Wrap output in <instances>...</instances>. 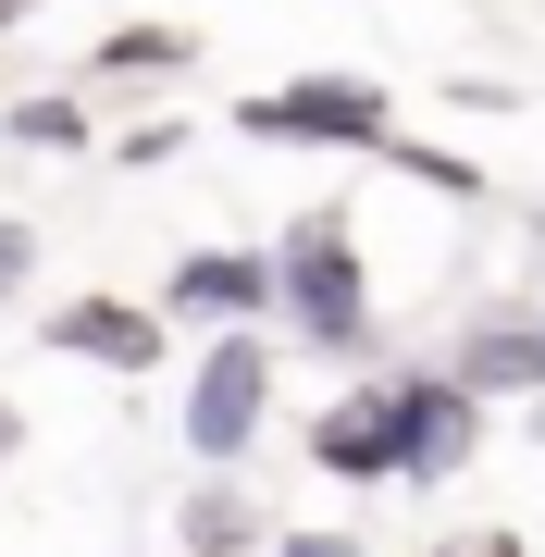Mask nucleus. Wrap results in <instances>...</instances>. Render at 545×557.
<instances>
[{
    "instance_id": "f257e3e1",
    "label": "nucleus",
    "mask_w": 545,
    "mask_h": 557,
    "mask_svg": "<svg viewBox=\"0 0 545 557\" xmlns=\"http://www.w3.org/2000/svg\"><path fill=\"white\" fill-rule=\"evenodd\" d=\"M273 310H285V335H310L323 359H372L384 347L372 285H360V223L347 211H298L273 236Z\"/></svg>"
},
{
    "instance_id": "f03ea898",
    "label": "nucleus",
    "mask_w": 545,
    "mask_h": 557,
    "mask_svg": "<svg viewBox=\"0 0 545 557\" xmlns=\"http://www.w3.org/2000/svg\"><path fill=\"white\" fill-rule=\"evenodd\" d=\"M273 421V335H248V322H223V335L199 347V372H186V421L174 434L211 458V471H236L248 446H261Z\"/></svg>"
},
{
    "instance_id": "7ed1b4c3",
    "label": "nucleus",
    "mask_w": 545,
    "mask_h": 557,
    "mask_svg": "<svg viewBox=\"0 0 545 557\" xmlns=\"http://www.w3.org/2000/svg\"><path fill=\"white\" fill-rule=\"evenodd\" d=\"M236 137H273V149H384L397 137V100H384L372 75H298V87L236 100Z\"/></svg>"
},
{
    "instance_id": "20e7f679",
    "label": "nucleus",
    "mask_w": 545,
    "mask_h": 557,
    "mask_svg": "<svg viewBox=\"0 0 545 557\" xmlns=\"http://www.w3.org/2000/svg\"><path fill=\"white\" fill-rule=\"evenodd\" d=\"M384 421H397V483H459L484 446V397H459L446 372H384Z\"/></svg>"
},
{
    "instance_id": "39448f33",
    "label": "nucleus",
    "mask_w": 545,
    "mask_h": 557,
    "mask_svg": "<svg viewBox=\"0 0 545 557\" xmlns=\"http://www.w3.org/2000/svg\"><path fill=\"white\" fill-rule=\"evenodd\" d=\"M434 372L459 384V397H484V409L496 397H533V384H545V298H484Z\"/></svg>"
},
{
    "instance_id": "423d86ee",
    "label": "nucleus",
    "mask_w": 545,
    "mask_h": 557,
    "mask_svg": "<svg viewBox=\"0 0 545 557\" xmlns=\"http://www.w3.org/2000/svg\"><path fill=\"white\" fill-rule=\"evenodd\" d=\"M261 310H273V248H186L162 285V322H199V335L261 322Z\"/></svg>"
},
{
    "instance_id": "0eeeda50",
    "label": "nucleus",
    "mask_w": 545,
    "mask_h": 557,
    "mask_svg": "<svg viewBox=\"0 0 545 557\" xmlns=\"http://www.w3.org/2000/svg\"><path fill=\"white\" fill-rule=\"evenodd\" d=\"M50 347L62 359H100V372H149V359H162V310H137V298H62Z\"/></svg>"
},
{
    "instance_id": "6e6552de",
    "label": "nucleus",
    "mask_w": 545,
    "mask_h": 557,
    "mask_svg": "<svg viewBox=\"0 0 545 557\" xmlns=\"http://www.w3.org/2000/svg\"><path fill=\"white\" fill-rule=\"evenodd\" d=\"M310 458H323L335 483H397V421H384V384H360V397H335L323 421H310Z\"/></svg>"
},
{
    "instance_id": "1a4fd4ad",
    "label": "nucleus",
    "mask_w": 545,
    "mask_h": 557,
    "mask_svg": "<svg viewBox=\"0 0 545 557\" xmlns=\"http://www.w3.org/2000/svg\"><path fill=\"white\" fill-rule=\"evenodd\" d=\"M273 520H261V496H248L236 471H211V483H186V508H174V545L186 557H248Z\"/></svg>"
},
{
    "instance_id": "9d476101",
    "label": "nucleus",
    "mask_w": 545,
    "mask_h": 557,
    "mask_svg": "<svg viewBox=\"0 0 545 557\" xmlns=\"http://www.w3.org/2000/svg\"><path fill=\"white\" fill-rule=\"evenodd\" d=\"M186 62H199V38H186V25H112L100 50H87V87H149V75H186Z\"/></svg>"
},
{
    "instance_id": "9b49d317",
    "label": "nucleus",
    "mask_w": 545,
    "mask_h": 557,
    "mask_svg": "<svg viewBox=\"0 0 545 557\" xmlns=\"http://www.w3.org/2000/svg\"><path fill=\"white\" fill-rule=\"evenodd\" d=\"M0 137H13V149H87V100H75V87H38V100H13V112H0Z\"/></svg>"
},
{
    "instance_id": "f8f14e48",
    "label": "nucleus",
    "mask_w": 545,
    "mask_h": 557,
    "mask_svg": "<svg viewBox=\"0 0 545 557\" xmlns=\"http://www.w3.org/2000/svg\"><path fill=\"white\" fill-rule=\"evenodd\" d=\"M372 161H384V174H409V186H434V199H484V161H459V149H422V137H384Z\"/></svg>"
},
{
    "instance_id": "ddd939ff",
    "label": "nucleus",
    "mask_w": 545,
    "mask_h": 557,
    "mask_svg": "<svg viewBox=\"0 0 545 557\" xmlns=\"http://www.w3.org/2000/svg\"><path fill=\"white\" fill-rule=\"evenodd\" d=\"M112 149H124V161H137V174H149V161H174V149H186V124H174V112H149V124H124Z\"/></svg>"
},
{
    "instance_id": "4468645a",
    "label": "nucleus",
    "mask_w": 545,
    "mask_h": 557,
    "mask_svg": "<svg viewBox=\"0 0 545 557\" xmlns=\"http://www.w3.org/2000/svg\"><path fill=\"white\" fill-rule=\"evenodd\" d=\"M273 557H372L360 533H273Z\"/></svg>"
},
{
    "instance_id": "2eb2a0df",
    "label": "nucleus",
    "mask_w": 545,
    "mask_h": 557,
    "mask_svg": "<svg viewBox=\"0 0 545 557\" xmlns=\"http://www.w3.org/2000/svg\"><path fill=\"white\" fill-rule=\"evenodd\" d=\"M25 273H38V236H25V223H0V298H13Z\"/></svg>"
},
{
    "instance_id": "dca6fc26",
    "label": "nucleus",
    "mask_w": 545,
    "mask_h": 557,
    "mask_svg": "<svg viewBox=\"0 0 545 557\" xmlns=\"http://www.w3.org/2000/svg\"><path fill=\"white\" fill-rule=\"evenodd\" d=\"M446 557H521V533H496V520H484V533H459Z\"/></svg>"
},
{
    "instance_id": "f3484780",
    "label": "nucleus",
    "mask_w": 545,
    "mask_h": 557,
    "mask_svg": "<svg viewBox=\"0 0 545 557\" xmlns=\"http://www.w3.org/2000/svg\"><path fill=\"white\" fill-rule=\"evenodd\" d=\"M13 446H25V421H13V397H0V458H13Z\"/></svg>"
},
{
    "instance_id": "a211bd4d",
    "label": "nucleus",
    "mask_w": 545,
    "mask_h": 557,
    "mask_svg": "<svg viewBox=\"0 0 545 557\" xmlns=\"http://www.w3.org/2000/svg\"><path fill=\"white\" fill-rule=\"evenodd\" d=\"M25 13H38V0H0V38H13V25H25Z\"/></svg>"
},
{
    "instance_id": "6ab92c4d",
    "label": "nucleus",
    "mask_w": 545,
    "mask_h": 557,
    "mask_svg": "<svg viewBox=\"0 0 545 557\" xmlns=\"http://www.w3.org/2000/svg\"><path fill=\"white\" fill-rule=\"evenodd\" d=\"M533 446H545V384H533Z\"/></svg>"
}]
</instances>
